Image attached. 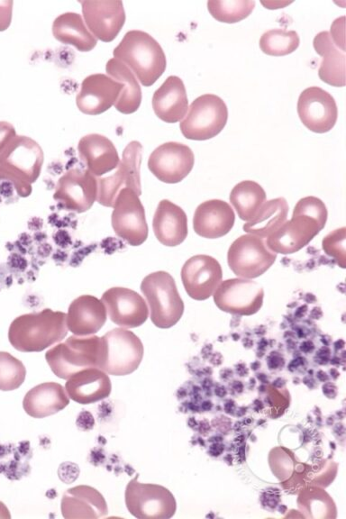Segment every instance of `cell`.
I'll return each instance as SVG.
<instances>
[{"mask_svg":"<svg viewBox=\"0 0 346 519\" xmlns=\"http://www.w3.org/2000/svg\"><path fill=\"white\" fill-rule=\"evenodd\" d=\"M68 331L66 314L45 308L14 319L8 329V340L19 351L39 352L61 341Z\"/></svg>","mask_w":346,"mask_h":519,"instance_id":"6da1fadb","label":"cell"},{"mask_svg":"<svg viewBox=\"0 0 346 519\" xmlns=\"http://www.w3.org/2000/svg\"><path fill=\"white\" fill-rule=\"evenodd\" d=\"M113 55L126 65L144 86L153 85L167 66L166 55L159 43L140 30L127 32L114 49Z\"/></svg>","mask_w":346,"mask_h":519,"instance_id":"7a4b0ae2","label":"cell"},{"mask_svg":"<svg viewBox=\"0 0 346 519\" xmlns=\"http://www.w3.org/2000/svg\"><path fill=\"white\" fill-rule=\"evenodd\" d=\"M43 160L37 141L27 136H14L0 153V179L12 182L17 194L26 197L41 174Z\"/></svg>","mask_w":346,"mask_h":519,"instance_id":"3957f363","label":"cell"},{"mask_svg":"<svg viewBox=\"0 0 346 519\" xmlns=\"http://www.w3.org/2000/svg\"><path fill=\"white\" fill-rule=\"evenodd\" d=\"M45 359L52 372L62 379H68L83 369H101L104 360L102 337L72 335L49 349Z\"/></svg>","mask_w":346,"mask_h":519,"instance_id":"277c9868","label":"cell"},{"mask_svg":"<svg viewBox=\"0 0 346 519\" xmlns=\"http://www.w3.org/2000/svg\"><path fill=\"white\" fill-rule=\"evenodd\" d=\"M141 291L149 305L150 318L156 327L168 329L182 317L184 303L175 279L164 270L147 275L141 283Z\"/></svg>","mask_w":346,"mask_h":519,"instance_id":"5b68a950","label":"cell"},{"mask_svg":"<svg viewBox=\"0 0 346 519\" xmlns=\"http://www.w3.org/2000/svg\"><path fill=\"white\" fill-rule=\"evenodd\" d=\"M227 119L224 101L216 95L205 94L191 103L186 117L179 123V129L188 140L205 141L219 134Z\"/></svg>","mask_w":346,"mask_h":519,"instance_id":"8992f818","label":"cell"},{"mask_svg":"<svg viewBox=\"0 0 346 519\" xmlns=\"http://www.w3.org/2000/svg\"><path fill=\"white\" fill-rule=\"evenodd\" d=\"M104 360L101 369L114 376H125L135 371L143 358L141 339L125 328H114L102 336Z\"/></svg>","mask_w":346,"mask_h":519,"instance_id":"52a82bcc","label":"cell"},{"mask_svg":"<svg viewBox=\"0 0 346 519\" xmlns=\"http://www.w3.org/2000/svg\"><path fill=\"white\" fill-rule=\"evenodd\" d=\"M124 499L130 514L139 519H168L177 509L175 497L167 487L141 483L136 477L128 482Z\"/></svg>","mask_w":346,"mask_h":519,"instance_id":"ba28073f","label":"cell"},{"mask_svg":"<svg viewBox=\"0 0 346 519\" xmlns=\"http://www.w3.org/2000/svg\"><path fill=\"white\" fill-rule=\"evenodd\" d=\"M141 152V144L137 141H132L124 148L116 171L111 176L97 178L98 204L113 207L116 196L123 188H129L140 196Z\"/></svg>","mask_w":346,"mask_h":519,"instance_id":"9c48e42d","label":"cell"},{"mask_svg":"<svg viewBox=\"0 0 346 519\" xmlns=\"http://www.w3.org/2000/svg\"><path fill=\"white\" fill-rule=\"evenodd\" d=\"M276 259L277 253L268 248L265 239L250 233L237 238L227 252L231 270L236 276L248 279L263 275Z\"/></svg>","mask_w":346,"mask_h":519,"instance_id":"30bf717a","label":"cell"},{"mask_svg":"<svg viewBox=\"0 0 346 519\" xmlns=\"http://www.w3.org/2000/svg\"><path fill=\"white\" fill-rule=\"evenodd\" d=\"M111 223L114 233L132 246H140L147 240L145 210L135 192L129 188L119 192L113 205Z\"/></svg>","mask_w":346,"mask_h":519,"instance_id":"8fae6325","label":"cell"},{"mask_svg":"<svg viewBox=\"0 0 346 519\" xmlns=\"http://www.w3.org/2000/svg\"><path fill=\"white\" fill-rule=\"evenodd\" d=\"M263 287L254 280L242 278L221 281L214 292V304L220 310L238 315L256 314L263 305Z\"/></svg>","mask_w":346,"mask_h":519,"instance_id":"7c38bea8","label":"cell"},{"mask_svg":"<svg viewBox=\"0 0 346 519\" xmlns=\"http://www.w3.org/2000/svg\"><path fill=\"white\" fill-rule=\"evenodd\" d=\"M195 155L187 146L177 141L165 142L150 155L148 168L161 182L175 184L182 181L192 170Z\"/></svg>","mask_w":346,"mask_h":519,"instance_id":"4fadbf2b","label":"cell"},{"mask_svg":"<svg viewBox=\"0 0 346 519\" xmlns=\"http://www.w3.org/2000/svg\"><path fill=\"white\" fill-rule=\"evenodd\" d=\"M97 197V178L86 168H71L64 173L56 185L54 200L66 209L84 213L91 208Z\"/></svg>","mask_w":346,"mask_h":519,"instance_id":"5bb4252c","label":"cell"},{"mask_svg":"<svg viewBox=\"0 0 346 519\" xmlns=\"http://www.w3.org/2000/svg\"><path fill=\"white\" fill-rule=\"evenodd\" d=\"M297 114L303 124L311 132L324 133L333 128L338 118L334 98L319 86L303 90L297 101Z\"/></svg>","mask_w":346,"mask_h":519,"instance_id":"9a60e30c","label":"cell"},{"mask_svg":"<svg viewBox=\"0 0 346 519\" xmlns=\"http://www.w3.org/2000/svg\"><path fill=\"white\" fill-rule=\"evenodd\" d=\"M101 301L110 320L122 328L139 327L149 316V308L144 298L127 287H114L107 289L103 293Z\"/></svg>","mask_w":346,"mask_h":519,"instance_id":"2e32d148","label":"cell"},{"mask_svg":"<svg viewBox=\"0 0 346 519\" xmlns=\"http://www.w3.org/2000/svg\"><path fill=\"white\" fill-rule=\"evenodd\" d=\"M222 278L220 263L209 255H195L181 269V280L186 292L198 301L209 298L221 283Z\"/></svg>","mask_w":346,"mask_h":519,"instance_id":"e0dca14e","label":"cell"},{"mask_svg":"<svg viewBox=\"0 0 346 519\" xmlns=\"http://www.w3.org/2000/svg\"><path fill=\"white\" fill-rule=\"evenodd\" d=\"M82 17L96 40L104 42L114 41L125 23V12L122 1H78Z\"/></svg>","mask_w":346,"mask_h":519,"instance_id":"ac0fdd59","label":"cell"},{"mask_svg":"<svg viewBox=\"0 0 346 519\" xmlns=\"http://www.w3.org/2000/svg\"><path fill=\"white\" fill-rule=\"evenodd\" d=\"M323 227L313 217L293 212L275 232L265 239L268 248L281 254H292L306 246Z\"/></svg>","mask_w":346,"mask_h":519,"instance_id":"d6986e66","label":"cell"},{"mask_svg":"<svg viewBox=\"0 0 346 519\" xmlns=\"http://www.w3.org/2000/svg\"><path fill=\"white\" fill-rule=\"evenodd\" d=\"M123 85L106 74H92L85 77L76 96L80 112L97 115L110 109L118 100Z\"/></svg>","mask_w":346,"mask_h":519,"instance_id":"ffe728a7","label":"cell"},{"mask_svg":"<svg viewBox=\"0 0 346 519\" xmlns=\"http://www.w3.org/2000/svg\"><path fill=\"white\" fill-rule=\"evenodd\" d=\"M106 319L107 313L104 303L91 295H82L75 298L66 314L68 330L77 336L96 333Z\"/></svg>","mask_w":346,"mask_h":519,"instance_id":"44dd1931","label":"cell"},{"mask_svg":"<svg viewBox=\"0 0 346 519\" xmlns=\"http://www.w3.org/2000/svg\"><path fill=\"white\" fill-rule=\"evenodd\" d=\"M235 214L231 205L220 199L201 203L193 217L195 232L206 239H216L226 235L233 227Z\"/></svg>","mask_w":346,"mask_h":519,"instance_id":"7402d4cb","label":"cell"},{"mask_svg":"<svg viewBox=\"0 0 346 519\" xmlns=\"http://www.w3.org/2000/svg\"><path fill=\"white\" fill-rule=\"evenodd\" d=\"M77 153L86 169L96 178L116 168L120 161L114 143L99 133L83 136L77 143Z\"/></svg>","mask_w":346,"mask_h":519,"instance_id":"603a6c76","label":"cell"},{"mask_svg":"<svg viewBox=\"0 0 346 519\" xmlns=\"http://www.w3.org/2000/svg\"><path fill=\"white\" fill-rule=\"evenodd\" d=\"M152 108L161 121L168 123L179 122L188 109L187 90L182 79L169 76L154 92Z\"/></svg>","mask_w":346,"mask_h":519,"instance_id":"cb8c5ba5","label":"cell"},{"mask_svg":"<svg viewBox=\"0 0 346 519\" xmlns=\"http://www.w3.org/2000/svg\"><path fill=\"white\" fill-rule=\"evenodd\" d=\"M153 232L157 240L165 246L181 244L187 236V217L184 210L173 202L161 200L152 220Z\"/></svg>","mask_w":346,"mask_h":519,"instance_id":"d4e9b609","label":"cell"},{"mask_svg":"<svg viewBox=\"0 0 346 519\" xmlns=\"http://www.w3.org/2000/svg\"><path fill=\"white\" fill-rule=\"evenodd\" d=\"M65 390L69 399L88 405L109 396L112 384L108 374L96 368L83 369L67 379Z\"/></svg>","mask_w":346,"mask_h":519,"instance_id":"484cf974","label":"cell"},{"mask_svg":"<svg viewBox=\"0 0 346 519\" xmlns=\"http://www.w3.org/2000/svg\"><path fill=\"white\" fill-rule=\"evenodd\" d=\"M69 404L65 387L56 382H45L30 389L23 400L25 413L33 418H44L59 413Z\"/></svg>","mask_w":346,"mask_h":519,"instance_id":"4316f807","label":"cell"},{"mask_svg":"<svg viewBox=\"0 0 346 519\" xmlns=\"http://www.w3.org/2000/svg\"><path fill=\"white\" fill-rule=\"evenodd\" d=\"M313 44L316 53L323 57L318 69L320 79L332 86H344L345 52L336 48L331 33L326 31L317 33Z\"/></svg>","mask_w":346,"mask_h":519,"instance_id":"83f0119b","label":"cell"},{"mask_svg":"<svg viewBox=\"0 0 346 519\" xmlns=\"http://www.w3.org/2000/svg\"><path fill=\"white\" fill-rule=\"evenodd\" d=\"M51 31L57 41L72 45L81 52L92 50L97 43L77 13L67 12L56 17Z\"/></svg>","mask_w":346,"mask_h":519,"instance_id":"f1b7e54d","label":"cell"},{"mask_svg":"<svg viewBox=\"0 0 346 519\" xmlns=\"http://www.w3.org/2000/svg\"><path fill=\"white\" fill-rule=\"evenodd\" d=\"M106 75L122 83L121 95L114 104L116 110L130 114L138 110L141 102V89L131 69L116 59H111L105 65Z\"/></svg>","mask_w":346,"mask_h":519,"instance_id":"f546056e","label":"cell"},{"mask_svg":"<svg viewBox=\"0 0 346 519\" xmlns=\"http://www.w3.org/2000/svg\"><path fill=\"white\" fill-rule=\"evenodd\" d=\"M287 213L288 205L284 197L265 201L256 215L242 228L247 233L266 239L287 221Z\"/></svg>","mask_w":346,"mask_h":519,"instance_id":"4dcf8cb0","label":"cell"},{"mask_svg":"<svg viewBox=\"0 0 346 519\" xmlns=\"http://www.w3.org/2000/svg\"><path fill=\"white\" fill-rule=\"evenodd\" d=\"M229 199L240 219L249 222L265 203L266 193L257 182L243 180L233 187Z\"/></svg>","mask_w":346,"mask_h":519,"instance_id":"1f68e13d","label":"cell"},{"mask_svg":"<svg viewBox=\"0 0 346 519\" xmlns=\"http://www.w3.org/2000/svg\"><path fill=\"white\" fill-rule=\"evenodd\" d=\"M297 506L305 518H335L337 514L332 498L319 487L303 489L297 496Z\"/></svg>","mask_w":346,"mask_h":519,"instance_id":"d6a6232c","label":"cell"},{"mask_svg":"<svg viewBox=\"0 0 346 519\" xmlns=\"http://www.w3.org/2000/svg\"><path fill=\"white\" fill-rule=\"evenodd\" d=\"M300 39L296 31L272 29L265 32L259 41L263 53L269 56H286L299 46Z\"/></svg>","mask_w":346,"mask_h":519,"instance_id":"836d02e7","label":"cell"},{"mask_svg":"<svg viewBox=\"0 0 346 519\" xmlns=\"http://www.w3.org/2000/svg\"><path fill=\"white\" fill-rule=\"evenodd\" d=\"M255 7L251 0H209L207 9L218 22L235 23L247 18Z\"/></svg>","mask_w":346,"mask_h":519,"instance_id":"e575fe53","label":"cell"},{"mask_svg":"<svg viewBox=\"0 0 346 519\" xmlns=\"http://www.w3.org/2000/svg\"><path fill=\"white\" fill-rule=\"evenodd\" d=\"M26 369L17 358L6 351H0V390L17 389L24 381Z\"/></svg>","mask_w":346,"mask_h":519,"instance_id":"d590c367","label":"cell"},{"mask_svg":"<svg viewBox=\"0 0 346 519\" xmlns=\"http://www.w3.org/2000/svg\"><path fill=\"white\" fill-rule=\"evenodd\" d=\"M346 228L341 227L328 233L322 241L324 252L332 257L338 265L344 269L346 265Z\"/></svg>","mask_w":346,"mask_h":519,"instance_id":"8d00e7d4","label":"cell"},{"mask_svg":"<svg viewBox=\"0 0 346 519\" xmlns=\"http://www.w3.org/2000/svg\"><path fill=\"white\" fill-rule=\"evenodd\" d=\"M306 214L314 218L322 227L325 226L327 221V208L324 203L315 196H305L301 198L294 207V211Z\"/></svg>","mask_w":346,"mask_h":519,"instance_id":"74e56055","label":"cell"},{"mask_svg":"<svg viewBox=\"0 0 346 519\" xmlns=\"http://www.w3.org/2000/svg\"><path fill=\"white\" fill-rule=\"evenodd\" d=\"M15 136L14 127L5 122L0 123V153Z\"/></svg>","mask_w":346,"mask_h":519,"instance_id":"f35d334b","label":"cell"}]
</instances>
